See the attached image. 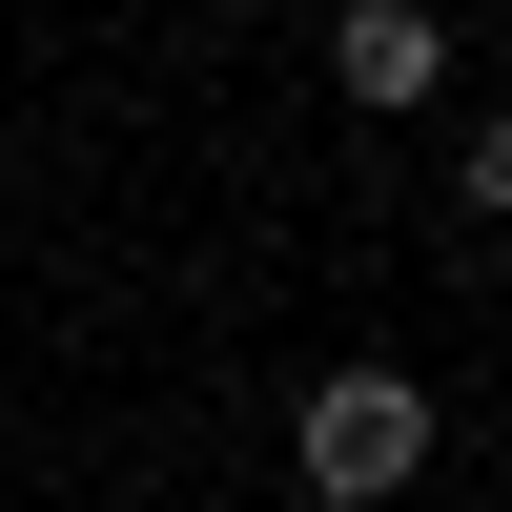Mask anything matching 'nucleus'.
I'll list each match as a JSON object with an SVG mask.
<instances>
[{"instance_id":"nucleus-1","label":"nucleus","mask_w":512,"mask_h":512,"mask_svg":"<svg viewBox=\"0 0 512 512\" xmlns=\"http://www.w3.org/2000/svg\"><path fill=\"white\" fill-rule=\"evenodd\" d=\"M287 472H308L328 512H390L410 472H431V390H410V369H328V390L287 410Z\"/></svg>"},{"instance_id":"nucleus-3","label":"nucleus","mask_w":512,"mask_h":512,"mask_svg":"<svg viewBox=\"0 0 512 512\" xmlns=\"http://www.w3.org/2000/svg\"><path fill=\"white\" fill-rule=\"evenodd\" d=\"M451 205H472V226H512V103L472 123V164H451Z\"/></svg>"},{"instance_id":"nucleus-2","label":"nucleus","mask_w":512,"mask_h":512,"mask_svg":"<svg viewBox=\"0 0 512 512\" xmlns=\"http://www.w3.org/2000/svg\"><path fill=\"white\" fill-rule=\"evenodd\" d=\"M328 82H349L369 123H390V103H431V82H451V21H410V0H349V21H328Z\"/></svg>"}]
</instances>
